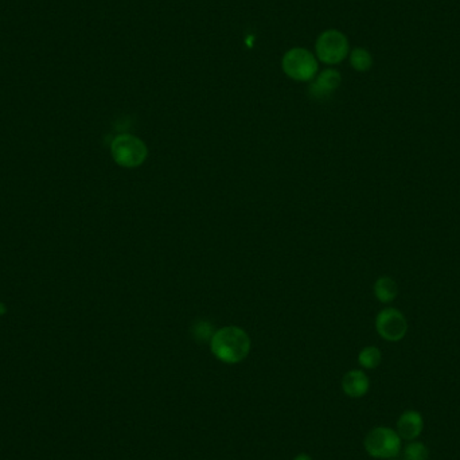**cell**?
Returning a JSON list of instances; mask_svg holds the SVG:
<instances>
[{"label":"cell","mask_w":460,"mask_h":460,"mask_svg":"<svg viewBox=\"0 0 460 460\" xmlns=\"http://www.w3.org/2000/svg\"><path fill=\"white\" fill-rule=\"evenodd\" d=\"M391 460H394V459H391Z\"/></svg>","instance_id":"cell-16"},{"label":"cell","mask_w":460,"mask_h":460,"mask_svg":"<svg viewBox=\"0 0 460 460\" xmlns=\"http://www.w3.org/2000/svg\"><path fill=\"white\" fill-rule=\"evenodd\" d=\"M216 331H213V326L207 322H200L194 327V337L200 342H209L213 338Z\"/></svg>","instance_id":"cell-14"},{"label":"cell","mask_w":460,"mask_h":460,"mask_svg":"<svg viewBox=\"0 0 460 460\" xmlns=\"http://www.w3.org/2000/svg\"><path fill=\"white\" fill-rule=\"evenodd\" d=\"M397 294H398V287L392 277L382 276L374 283V295L381 303L385 304L392 303L393 300L397 298Z\"/></svg>","instance_id":"cell-10"},{"label":"cell","mask_w":460,"mask_h":460,"mask_svg":"<svg viewBox=\"0 0 460 460\" xmlns=\"http://www.w3.org/2000/svg\"><path fill=\"white\" fill-rule=\"evenodd\" d=\"M366 452L379 459H393L401 451V437L386 427H377L365 437Z\"/></svg>","instance_id":"cell-5"},{"label":"cell","mask_w":460,"mask_h":460,"mask_svg":"<svg viewBox=\"0 0 460 460\" xmlns=\"http://www.w3.org/2000/svg\"><path fill=\"white\" fill-rule=\"evenodd\" d=\"M424 428V421L416 410H406L397 421L398 436L404 440H415Z\"/></svg>","instance_id":"cell-9"},{"label":"cell","mask_w":460,"mask_h":460,"mask_svg":"<svg viewBox=\"0 0 460 460\" xmlns=\"http://www.w3.org/2000/svg\"><path fill=\"white\" fill-rule=\"evenodd\" d=\"M350 53L349 38L337 28L325 30L315 42V55L319 62L335 67L343 62Z\"/></svg>","instance_id":"cell-3"},{"label":"cell","mask_w":460,"mask_h":460,"mask_svg":"<svg viewBox=\"0 0 460 460\" xmlns=\"http://www.w3.org/2000/svg\"><path fill=\"white\" fill-rule=\"evenodd\" d=\"M252 340L248 333L237 326H226L217 330L210 340V349L218 361L226 365L243 362L249 355Z\"/></svg>","instance_id":"cell-1"},{"label":"cell","mask_w":460,"mask_h":460,"mask_svg":"<svg viewBox=\"0 0 460 460\" xmlns=\"http://www.w3.org/2000/svg\"><path fill=\"white\" fill-rule=\"evenodd\" d=\"M294 460H312V458L309 454H299L294 458Z\"/></svg>","instance_id":"cell-15"},{"label":"cell","mask_w":460,"mask_h":460,"mask_svg":"<svg viewBox=\"0 0 460 460\" xmlns=\"http://www.w3.org/2000/svg\"><path fill=\"white\" fill-rule=\"evenodd\" d=\"M113 161L124 168L140 167L147 161L149 149L146 143L135 135L122 134L116 136L110 144Z\"/></svg>","instance_id":"cell-4"},{"label":"cell","mask_w":460,"mask_h":460,"mask_svg":"<svg viewBox=\"0 0 460 460\" xmlns=\"http://www.w3.org/2000/svg\"><path fill=\"white\" fill-rule=\"evenodd\" d=\"M285 76L294 81H311L319 71V61L315 53L304 47H292L282 58Z\"/></svg>","instance_id":"cell-2"},{"label":"cell","mask_w":460,"mask_h":460,"mask_svg":"<svg viewBox=\"0 0 460 460\" xmlns=\"http://www.w3.org/2000/svg\"><path fill=\"white\" fill-rule=\"evenodd\" d=\"M342 82V76L335 69H326L316 74L310 86V95L316 100H323L333 95Z\"/></svg>","instance_id":"cell-7"},{"label":"cell","mask_w":460,"mask_h":460,"mask_svg":"<svg viewBox=\"0 0 460 460\" xmlns=\"http://www.w3.org/2000/svg\"><path fill=\"white\" fill-rule=\"evenodd\" d=\"M382 354L376 346H366L358 355L360 365L365 369H376L381 364Z\"/></svg>","instance_id":"cell-12"},{"label":"cell","mask_w":460,"mask_h":460,"mask_svg":"<svg viewBox=\"0 0 460 460\" xmlns=\"http://www.w3.org/2000/svg\"><path fill=\"white\" fill-rule=\"evenodd\" d=\"M376 330L381 338L398 342L408 333V322L404 314L397 309H385L376 318Z\"/></svg>","instance_id":"cell-6"},{"label":"cell","mask_w":460,"mask_h":460,"mask_svg":"<svg viewBox=\"0 0 460 460\" xmlns=\"http://www.w3.org/2000/svg\"><path fill=\"white\" fill-rule=\"evenodd\" d=\"M430 458V451L428 448L419 442H412L408 444L403 454L404 460H428Z\"/></svg>","instance_id":"cell-13"},{"label":"cell","mask_w":460,"mask_h":460,"mask_svg":"<svg viewBox=\"0 0 460 460\" xmlns=\"http://www.w3.org/2000/svg\"><path fill=\"white\" fill-rule=\"evenodd\" d=\"M370 388V381L362 370H350L342 379V389L352 398L364 397Z\"/></svg>","instance_id":"cell-8"},{"label":"cell","mask_w":460,"mask_h":460,"mask_svg":"<svg viewBox=\"0 0 460 460\" xmlns=\"http://www.w3.org/2000/svg\"><path fill=\"white\" fill-rule=\"evenodd\" d=\"M349 62L355 71L365 73L373 68V55L365 47H355L349 53Z\"/></svg>","instance_id":"cell-11"}]
</instances>
